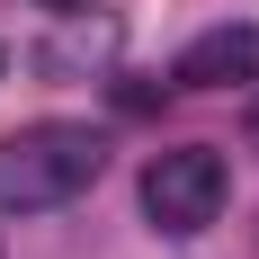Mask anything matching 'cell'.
<instances>
[{
  "instance_id": "cell-4",
  "label": "cell",
  "mask_w": 259,
  "mask_h": 259,
  "mask_svg": "<svg viewBox=\"0 0 259 259\" xmlns=\"http://www.w3.org/2000/svg\"><path fill=\"white\" fill-rule=\"evenodd\" d=\"M241 134H250V152H259V99H250V116H241Z\"/></svg>"
},
{
  "instance_id": "cell-3",
  "label": "cell",
  "mask_w": 259,
  "mask_h": 259,
  "mask_svg": "<svg viewBox=\"0 0 259 259\" xmlns=\"http://www.w3.org/2000/svg\"><path fill=\"white\" fill-rule=\"evenodd\" d=\"M179 80L188 90H241V80H259V27H241V18L206 27V36L179 54Z\"/></svg>"
},
{
  "instance_id": "cell-5",
  "label": "cell",
  "mask_w": 259,
  "mask_h": 259,
  "mask_svg": "<svg viewBox=\"0 0 259 259\" xmlns=\"http://www.w3.org/2000/svg\"><path fill=\"white\" fill-rule=\"evenodd\" d=\"M45 9H80V0H45Z\"/></svg>"
},
{
  "instance_id": "cell-1",
  "label": "cell",
  "mask_w": 259,
  "mask_h": 259,
  "mask_svg": "<svg viewBox=\"0 0 259 259\" xmlns=\"http://www.w3.org/2000/svg\"><path fill=\"white\" fill-rule=\"evenodd\" d=\"M99 170H107V143H99L90 125H63V116L18 125V134H0V214L72 206Z\"/></svg>"
},
{
  "instance_id": "cell-2",
  "label": "cell",
  "mask_w": 259,
  "mask_h": 259,
  "mask_svg": "<svg viewBox=\"0 0 259 259\" xmlns=\"http://www.w3.org/2000/svg\"><path fill=\"white\" fill-rule=\"evenodd\" d=\"M224 197H233V170H224V152H206V143L152 152V170H143V214H152L170 241L206 233L214 214H224Z\"/></svg>"
}]
</instances>
